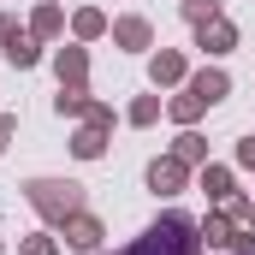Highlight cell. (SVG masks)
<instances>
[{"label": "cell", "instance_id": "cell-1", "mask_svg": "<svg viewBox=\"0 0 255 255\" xmlns=\"http://www.w3.org/2000/svg\"><path fill=\"white\" fill-rule=\"evenodd\" d=\"M130 255H202V226H196L190 214H160L130 244Z\"/></svg>", "mask_w": 255, "mask_h": 255}, {"label": "cell", "instance_id": "cell-2", "mask_svg": "<svg viewBox=\"0 0 255 255\" xmlns=\"http://www.w3.org/2000/svg\"><path fill=\"white\" fill-rule=\"evenodd\" d=\"M30 208L65 226L71 214H83V190H77V184H60V178H36V184H30Z\"/></svg>", "mask_w": 255, "mask_h": 255}, {"label": "cell", "instance_id": "cell-3", "mask_svg": "<svg viewBox=\"0 0 255 255\" xmlns=\"http://www.w3.org/2000/svg\"><path fill=\"white\" fill-rule=\"evenodd\" d=\"M148 190L178 196L184 190V160H178V154H172V160H154V166H148Z\"/></svg>", "mask_w": 255, "mask_h": 255}, {"label": "cell", "instance_id": "cell-4", "mask_svg": "<svg viewBox=\"0 0 255 255\" xmlns=\"http://www.w3.org/2000/svg\"><path fill=\"white\" fill-rule=\"evenodd\" d=\"M65 244H71V250H95V244H101V220H95V214H71V220H65Z\"/></svg>", "mask_w": 255, "mask_h": 255}, {"label": "cell", "instance_id": "cell-5", "mask_svg": "<svg viewBox=\"0 0 255 255\" xmlns=\"http://www.w3.org/2000/svg\"><path fill=\"white\" fill-rule=\"evenodd\" d=\"M196 30H202V48H208V54H232V48H238V30H232L226 18H214V24H196Z\"/></svg>", "mask_w": 255, "mask_h": 255}, {"label": "cell", "instance_id": "cell-6", "mask_svg": "<svg viewBox=\"0 0 255 255\" xmlns=\"http://www.w3.org/2000/svg\"><path fill=\"white\" fill-rule=\"evenodd\" d=\"M226 89H232V77H226V71H202V77L190 83V95L202 101V107H214V101H226Z\"/></svg>", "mask_w": 255, "mask_h": 255}, {"label": "cell", "instance_id": "cell-7", "mask_svg": "<svg viewBox=\"0 0 255 255\" xmlns=\"http://www.w3.org/2000/svg\"><path fill=\"white\" fill-rule=\"evenodd\" d=\"M83 71H89V60H83V48H65V54H60V83H71V89H83Z\"/></svg>", "mask_w": 255, "mask_h": 255}, {"label": "cell", "instance_id": "cell-8", "mask_svg": "<svg viewBox=\"0 0 255 255\" xmlns=\"http://www.w3.org/2000/svg\"><path fill=\"white\" fill-rule=\"evenodd\" d=\"M113 36H119L125 48H148V18H119V24H113Z\"/></svg>", "mask_w": 255, "mask_h": 255}, {"label": "cell", "instance_id": "cell-9", "mask_svg": "<svg viewBox=\"0 0 255 255\" xmlns=\"http://www.w3.org/2000/svg\"><path fill=\"white\" fill-rule=\"evenodd\" d=\"M107 148V136H101V125H89V130H77V142H71V154H83V160H95Z\"/></svg>", "mask_w": 255, "mask_h": 255}, {"label": "cell", "instance_id": "cell-10", "mask_svg": "<svg viewBox=\"0 0 255 255\" xmlns=\"http://www.w3.org/2000/svg\"><path fill=\"white\" fill-rule=\"evenodd\" d=\"M6 60H12V65H24V71H30V65L42 60V54H36V42H30V36H12V42H6Z\"/></svg>", "mask_w": 255, "mask_h": 255}, {"label": "cell", "instance_id": "cell-11", "mask_svg": "<svg viewBox=\"0 0 255 255\" xmlns=\"http://www.w3.org/2000/svg\"><path fill=\"white\" fill-rule=\"evenodd\" d=\"M202 190L226 202V196H232V172H226V166H208V172H202Z\"/></svg>", "mask_w": 255, "mask_h": 255}, {"label": "cell", "instance_id": "cell-12", "mask_svg": "<svg viewBox=\"0 0 255 255\" xmlns=\"http://www.w3.org/2000/svg\"><path fill=\"white\" fill-rule=\"evenodd\" d=\"M184 77V60L178 54H154V83H178Z\"/></svg>", "mask_w": 255, "mask_h": 255}, {"label": "cell", "instance_id": "cell-13", "mask_svg": "<svg viewBox=\"0 0 255 255\" xmlns=\"http://www.w3.org/2000/svg\"><path fill=\"white\" fill-rule=\"evenodd\" d=\"M184 18L190 24H214L220 18V0H184Z\"/></svg>", "mask_w": 255, "mask_h": 255}, {"label": "cell", "instance_id": "cell-14", "mask_svg": "<svg viewBox=\"0 0 255 255\" xmlns=\"http://www.w3.org/2000/svg\"><path fill=\"white\" fill-rule=\"evenodd\" d=\"M202 154H208V142H202L196 130H184V136H178V160L190 166V160H202Z\"/></svg>", "mask_w": 255, "mask_h": 255}, {"label": "cell", "instance_id": "cell-15", "mask_svg": "<svg viewBox=\"0 0 255 255\" xmlns=\"http://www.w3.org/2000/svg\"><path fill=\"white\" fill-rule=\"evenodd\" d=\"M30 30H36V36H54V30H60V6H42V12L30 18Z\"/></svg>", "mask_w": 255, "mask_h": 255}, {"label": "cell", "instance_id": "cell-16", "mask_svg": "<svg viewBox=\"0 0 255 255\" xmlns=\"http://www.w3.org/2000/svg\"><path fill=\"white\" fill-rule=\"evenodd\" d=\"M154 119H160V101H154V95H142V101L130 107V125H154Z\"/></svg>", "mask_w": 255, "mask_h": 255}, {"label": "cell", "instance_id": "cell-17", "mask_svg": "<svg viewBox=\"0 0 255 255\" xmlns=\"http://www.w3.org/2000/svg\"><path fill=\"white\" fill-rule=\"evenodd\" d=\"M196 113H202V101H196L190 89H184V95H178V101H172V119H178V125H190Z\"/></svg>", "mask_w": 255, "mask_h": 255}, {"label": "cell", "instance_id": "cell-18", "mask_svg": "<svg viewBox=\"0 0 255 255\" xmlns=\"http://www.w3.org/2000/svg\"><path fill=\"white\" fill-rule=\"evenodd\" d=\"M101 30H107L101 12H77V36H101Z\"/></svg>", "mask_w": 255, "mask_h": 255}, {"label": "cell", "instance_id": "cell-19", "mask_svg": "<svg viewBox=\"0 0 255 255\" xmlns=\"http://www.w3.org/2000/svg\"><path fill=\"white\" fill-rule=\"evenodd\" d=\"M12 130H18V119H12V113H0V154H6V142H12Z\"/></svg>", "mask_w": 255, "mask_h": 255}, {"label": "cell", "instance_id": "cell-20", "mask_svg": "<svg viewBox=\"0 0 255 255\" xmlns=\"http://www.w3.org/2000/svg\"><path fill=\"white\" fill-rule=\"evenodd\" d=\"M24 255H54V238H30V244H24Z\"/></svg>", "mask_w": 255, "mask_h": 255}, {"label": "cell", "instance_id": "cell-21", "mask_svg": "<svg viewBox=\"0 0 255 255\" xmlns=\"http://www.w3.org/2000/svg\"><path fill=\"white\" fill-rule=\"evenodd\" d=\"M238 160H244V166H255V136H244V142H238Z\"/></svg>", "mask_w": 255, "mask_h": 255}, {"label": "cell", "instance_id": "cell-22", "mask_svg": "<svg viewBox=\"0 0 255 255\" xmlns=\"http://www.w3.org/2000/svg\"><path fill=\"white\" fill-rule=\"evenodd\" d=\"M12 36H18V24H12V18L0 12V42H12Z\"/></svg>", "mask_w": 255, "mask_h": 255}, {"label": "cell", "instance_id": "cell-23", "mask_svg": "<svg viewBox=\"0 0 255 255\" xmlns=\"http://www.w3.org/2000/svg\"><path fill=\"white\" fill-rule=\"evenodd\" d=\"M250 226H255V214H250Z\"/></svg>", "mask_w": 255, "mask_h": 255}, {"label": "cell", "instance_id": "cell-24", "mask_svg": "<svg viewBox=\"0 0 255 255\" xmlns=\"http://www.w3.org/2000/svg\"><path fill=\"white\" fill-rule=\"evenodd\" d=\"M250 255H255V250H250Z\"/></svg>", "mask_w": 255, "mask_h": 255}]
</instances>
